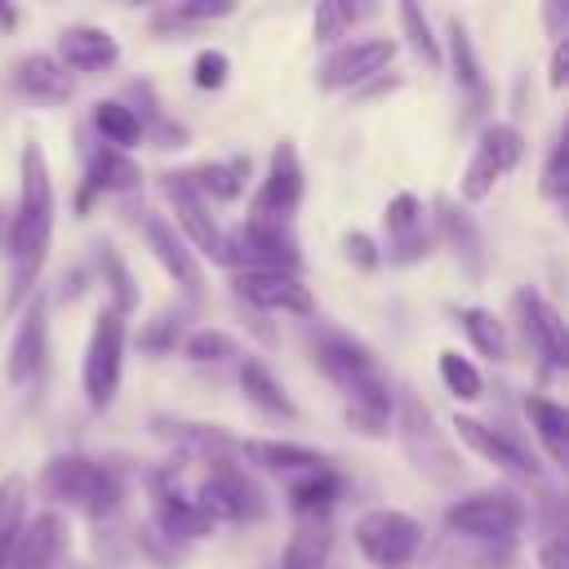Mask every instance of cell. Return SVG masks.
I'll use <instances>...</instances> for the list:
<instances>
[{"instance_id":"1","label":"cell","mask_w":569,"mask_h":569,"mask_svg":"<svg viewBox=\"0 0 569 569\" xmlns=\"http://www.w3.org/2000/svg\"><path fill=\"white\" fill-rule=\"evenodd\" d=\"M49 236H53V178H49V160L40 151V142L22 147V182H18V213H13V231H9V258H13V293L9 302H18L31 280L44 267L49 253Z\"/></svg>"},{"instance_id":"2","label":"cell","mask_w":569,"mask_h":569,"mask_svg":"<svg viewBox=\"0 0 569 569\" xmlns=\"http://www.w3.org/2000/svg\"><path fill=\"white\" fill-rule=\"evenodd\" d=\"M40 489L53 502H71L84 516H107L120 502V480L111 467L84 458V453H58L40 471Z\"/></svg>"},{"instance_id":"3","label":"cell","mask_w":569,"mask_h":569,"mask_svg":"<svg viewBox=\"0 0 569 569\" xmlns=\"http://www.w3.org/2000/svg\"><path fill=\"white\" fill-rule=\"evenodd\" d=\"M120 369H124V316L102 307L93 316V329L84 342V365H80V391L93 413H102L116 400Z\"/></svg>"},{"instance_id":"4","label":"cell","mask_w":569,"mask_h":569,"mask_svg":"<svg viewBox=\"0 0 569 569\" xmlns=\"http://www.w3.org/2000/svg\"><path fill=\"white\" fill-rule=\"evenodd\" d=\"M222 262L244 267V271H289L298 276L302 253L289 227L276 222H240L236 231H222Z\"/></svg>"},{"instance_id":"5","label":"cell","mask_w":569,"mask_h":569,"mask_svg":"<svg viewBox=\"0 0 569 569\" xmlns=\"http://www.w3.org/2000/svg\"><path fill=\"white\" fill-rule=\"evenodd\" d=\"M191 502L204 511L209 525H244V520L262 516V498H258L253 480L227 458H209Z\"/></svg>"},{"instance_id":"6","label":"cell","mask_w":569,"mask_h":569,"mask_svg":"<svg viewBox=\"0 0 569 569\" xmlns=\"http://www.w3.org/2000/svg\"><path fill=\"white\" fill-rule=\"evenodd\" d=\"M356 547L378 569H405L422 547V525L409 511L373 507V511H365L356 520Z\"/></svg>"},{"instance_id":"7","label":"cell","mask_w":569,"mask_h":569,"mask_svg":"<svg viewBox=\"0 0 569 569\" xmlns=\"http://www.w3.org/2000/svg\"><path fill=\"white\" fill-rule=\"evenodd\" d=\"M525 516L529 507L516 489H480L458 498L445 511V525L449 533H462V538H511L525 525Z\"/></svg>"},{"instance_id":"8","label":"cell","mask_w":569,"mask_h":569,"mask_svg":"<svg viewBox=\"0 0 569 569\" xmlns=\"http://www.w3.org/2000/svg\"><path fill=\"white\" fill-rule=\"evenodd\" d=\"M520 156H525L520 129H511V124H485L480 138H476V151H471V160L462 169V200H471V204L485 200L498 187V178H507L520 164Z\"/></svg>"},{"instance_id":"9","label":"cell","mask_w":569,"mask_h":569,"mask_svg":"<svg viewBox=\"0 0 569 569\" xmlns=\"http://www.w3.org/2000/svg\"><path fill=\"white\" fill-rule=\"evenodd\" d=\"M400 440H405V453L413 458V467L422 476H431V480H453L458 476V453L449 449V440L431 422V409L413 391L400 396Z\"/></svg>"},{"instance_id":"10","label":"cell","mask_w":569,"mask_h":569,"mask_svg":"<svg viewBox=\"0 0 569 569\" xmlns=\"http://www.w3.org/2000/svg\"><path fill=\"white\" fill-rule=\"evenodd\" d=\"M302 200V160H298V147L293 142H276L271 151V164H267V178L249 204V218L253 222H276L284 227L289 213L298 209Z\"/></svg>"},{"instance_id":"11","label":"cell","mask_w":569,"mask_h":569,"mask_svg":"<svg viewBox=\"0 0 569 569\" xmlns=\"http://www.w3.org/2000/svg\"><path fill=\"white\" fill-rule=\"evenodd\" d=\"M160 196L169 200V209L178 218V236L191 244V253H204V258L222 262V227L213 222L200 191L182 173H160Z\"/></svg>"},{"instance_id":"12","label":"cell","mask_w":569,"mask_h":569,"mask_svg":"<svg viewBox=\"0 0 569 569\" xmlns=\"http://www.w3.org/2000/svg\"><path fill=\"white\" fill-rule=\"evenodd\" d=\"M236 293L258 311H284V316H311L316 311L311 289L289 271H240Z\"/></svg>"},{"instance_id":"13","label":"cell","mask_w":569,"mask_h":569,"mask_svg":"<svg viewBox=\"0 0 569 569\" xmlns=\"http://www.w3.org/2000/svg\"><path fill=\"white\" fill-rule=\"evenodd\" d=\"M391 58H396V40H387V36L338 44V49L325 58V67H320V89H351V84L378 76Z\"/></svg>"},{"instance_id":"14","label":"cell","mask_w":569,"mask_h":569,"mask_svg":"<svg viewBox=\"0 0 569 569\" xmlns=\"http://www.w3.org/2000/svg\"><path fill=\"white\" fill-rule=\"evenodd\" d=\"M453 431H458V440L467 445V449H476L485 462H493L498 471H507V476H516V480H538V462L511 440V436H502L498 427H485L480 418H453Z\"/></svg>"},{"instance_id":"15","label":"cell","mask_w":569,"mask_h":569,"mask_svg":"<svg viewBox=\"0 0 569 569\" xmlns=\"http://www.w3.org/2000/svg\"><path fill=\"white\" fill-rule=\"evenodd\" d=\"M142 236H147V244H151L156 262L169 271V280H178V289H182L187 298H200L204 276H200V262H196L191 244L178 236V227H173V222H164V218H147V222H142Z\"/></svg>"},{"instance_id":"16","label":"cell","mask_w":569,"mask_h":569,"mask_svg":"<svg viewBox=\"0 0 569 569\" xmlns=\"http://www.w3.org/2000/svg\"><path fill=\"white\" fill-rule=\"evenodd\" d=\"M151 507H156V525H160L169 538H200V533L213 529V525L204 520V511L173 485V471H156V476H151Z\"/></svg>"},{"instance_id":"17","label":"cell","mask_w":569,"mask_h":569,"mask_svg":"<svg viewBox=\"0 0 569 569\" xmlns=\"http://www.w3.org/2000/svg\"><path fill=\"white\" fill-rule=\"evenodd\" d=\"M62 547H67L62 516L58 511H40L31 525H22V533H18L4 569H53V560L62 556Z\"/></svg>"},{"instance_id":"18","label":"cell","mask_w":569,"mask_h":569,"mask_svg":"<svg viewBox=\"0 0 569 569\" xmlns=\"http://www.w3.org/2000/svg\"><path fill=\"white\" fill-rule=\"evenodd\" d=\"M116 58H120V44L102 27L76 22V27H67L58 36V62H62V71H107V67H116Z\"/></svg>"},{"instance_id":"19","label":"cell","mask_w":569,"mask_h":569,"mask_svg":"<svg viewBox=\"0 0 569 569\" xmlns=\"http://www.w3.org/2000/svg\"><path fill=\"white\" fill-rule=\"evenodd\" d=\"M44 347H49V320H44V302L36 298V302L22 311L18 333H13V342H9L4 369H9V382H13V387H22V382H31V378L40 373Z\"/></svg>"},{"instance_id":"20","label":"cell","mask_w":569,"mask_h":569,"mask_svg":"<svg viewBox=\"0 0 569 569\" xmlns=\"http://www.w3.org/2000/svg\"><path fill=\"white\" fill-rule=\"evenodd\" d=\"M13 84L36 102H67L71 98V71H62L49 53H27L13 62Z\"/></svg>"},{"instance_id":"21","label":"cell","mask_w":569,"mask_h":569,"mask_svg":"<svg viewBox=\"0 0 569 569\" xmlns=\"http://www.w3.org/2000/svg\"><path fill=\"white\" fill-rule=\"evenodd\" d=\"M516 307L525 311V333H529V342L547 356V365L551 369H560L565 360H569V347H565V320L538 298V293H516Z\"/></svg>"},{"instance_id":"22","label":"cell","mask_w":569,"mask_h":569,"mask_svg":"<svg viewBox=\"0 0 569 569\" xmlns=\"http://www.w3.org/2000/svg\"><path fill=\"white\" fill-rule=\"evenodd\" d=\"M240 453H244L253 467L289 471V476H307V471H320V467H325V453H316V449H307V445H293V440H244Z\"/></svg>"},{"instance_id":"23","label":"cell","mask_w":569,"mask_h":569,"mask_svg":"<svg viewBox=\"0 0 569 569\" xmlns=\"http://www.w3.org/2000/svg\"><path fill=\"white\" fill-rule=\"evenodd\" d=\"M329 547H333V533H329V520H298L293 533L284 538V551H280V569H325L329 560Z\"/></svg>"},{"instance_id":"24","label":"cell","mask_w":569,"mask_h":569,"mask_svg":"<svg viewBox=\"0 0 569 569\" xmlns=\"http://www.w3.org/2000/svg\"><path fill=\"white\" fill-rule=\"evenodd\" d=\"M338 476L329 471V467H320V471H307V476H298L293 485H289V507H293V516L298 520H325L329 516V507L338 502Z\"/></svg>"},{"instance_id":"25","label":"cell","mask_w":569,"mask_h":569,"mask_svg":"<svg viewBox=\"0 0 569 569\" xmlns=\"http://www.w3.org/2000/svg\"><path fill=\"white\" fill-rule=\"evenodd\" d=\"M525 413H529V422H533L542 449H547L556 462H565V453H569V409L556 405V400H547V396H529V400H525Z\"/></svg>"},{"instance_id":"26","label":"cell","mask_w":569,"mask_h":569,"mask_svg":"<svg viewBox=\"0 0 569 569\" xmlns=\"http://www.w3.org/2000/svg\"><path fill=\"white\" fill-rule=\"evenodd\" d=\"M240 387H244V400H253L262 413H271V418H298L293 400L280 391V382L267 373V365L244 360V365H240Z\"/></svg>"},{"instance_id":"27","label":"cell","mask_w":569,"mask_h":569,"mask_svg":"<svg viewBox=\"0 0 569 569\" xmlns=\"http://www.w3.org/2000/svg\"><path fill=\"white\" fill-rule=\"evenodd\" d=\"M22 525H27V476L13 471L0 480V569L9 565V551L22 533Z\"/></svg>"},{"instance_id":"28","label":"cell","mask_w":569,"mask_h":569,"mask_svg":"<svg viewBox=\"0 0 569 569\" xmlns=\"http://www.w3.org/2000/svg\"><path fill=\"white\" fill-rule=\"evenodd\" d=\"M89 191H129V187H138V164L124 156V151H116V147H98L93 156H89Z\"/></svg>"},{"instance_id":"29","label":"cell","mask_w":569,"mask_h":569,"mask_svg":"<svg viewBox=\"0 0 569 569\" xmlns=\"http://www.w3.org/2000/svg\"><path fill=\"white\" fill-rule=\"evenodd\" d=\"M93 129L102 133V147H116V151H124L142 138V120L133 116V107H124L116 98H102L93 107Z\"/></svg>"},{"instance_id":"30","label":"cell","mask_w":569,"mask_h":569,"mask_svg":"<svg viewBox=\"0 0 569 569\" xmlns=\"http://www.w3.org/2000/svg\"><path fill=\"white\" fill-rule=\"evenodd\" d=\"M156 431L169 436L173 445L191 449V453H213V449H231L227 431L209 427V422H182V418H156Z\"/></svg>"},{"instance_id":"31","label":"cell","mask_w":569,"mask_h":569,"mask_svg":"<svg viewBox=\"0 0 569 569\" xmlns=\"http://www.w3.org/2000/svg\"><path fill=\"white\" fill-rule=\"evenodd\" d=\"M458 325H462V333L471 338V347H476L480 356H489V360H502V356H507L502 325H498V316H489L485 307H462V311H458Z\"/></svg>"},{"instance_id":"32","label":"cell","mask_w":569,"mask_h":569,"mask_svg":"<svg viewBox=\"0 0 569 569\" xmlns=\"http://www.w3.org/2000/svg\"><path fill=\"white\" fill-rule=\"evenodd\" d=\"M436 213H440V231L449 236V244L458 249V258H467V267H471V271H480V236H476L471 218H467V213H458V204H453V200H436Z\"/></svg>"},{"instance_id":"33","label":"cell","mask_w":569,"mask_h":569,"mask_svg":"<svg viewBox=\"0 0 569 569\" xmlns=\"http://www.w3.org/2000/svg\"><path fill=\"white\" fill-rule=\"evenodd\" d=\"M440 382H445L458 400H480V391H485L480 369H476L467 356H458V351H440Z\"/></svg>"},{"instance_id":"34","label":"cell","mask_w":569,"mask_h":569,"mask_svg":"<svg viewBox=\"0 0 569 569\" xmlns=\"http://www.w3.org/2000/svg\"><path fill=\"white\" fill-rule=\"evenodd\" d=\"M182 356L196 360V365H218V360H231L236 356V338L222 333V329H196L182 342Z\"/></svg>"},{"instance_id":"35","label":"cell","mask_w":569,"mask_h":569,"mask_svg":"<svg viewBox=\"0 0 569 569\" xmlns=\"http://www.w3.org/2000/svg\"><path fill=\"white\" fill-rule=\"evenodd\" d=\"M244 173H249V160H244V156H236L231 164H204V169H196V178H200L204 187H213V196H218V200L240 196ZM196 178H191V182H196Z\"/></svg>"},{"instance_id":"36","label":"cell","mask_w":569,"mask_h":569,"mask_svg":"<svg viewBox=\"0 0 569 569\" xmlns=\"http://www.w3.org/2000/svg\"><path fill=\"white\" fill-rule=\"evenodd\" d=\"M418 209H422V204H418V196H409V191H400V196L387 204L382 222H387V231H391V244H400V240H409V236L422 231V213H418Z\"/></svg>"},{"instance_id":"37","label":"cell","mask_w":569,"mask_h":569,"mask_svg":"<svg viewBox=\"0 0 569 569\" xmlns=\"http://www.w3.org/2000/svg\"><path fill=\"white\" fill-rule=\"evenodd\" d=\"M396 13H400V22H405V36H409V44L418 49V58H427V67H436V62H440V44H436V36H431L427 13H422L418 4H400Z\"/></svg>"},{"instance_id":"38","label":"cell","mask_w":569,"mask_h":569,"mask_svg":"<svg viewBox=\"0 0 569 569\" xmlns=\"http://www.w3.org/2000/svg\"><path fill=\"white\" fill-rule=\"evenodd\" d=\"M449 44H453V76H458V84H476L480 80V67H476V53H471V36H467V27L453 18L449 22Z\"/></svg>"},{"instance_id":"39","label":"cell","mask_w":569,"mask_h":569,"mask_svg":"<svg viewBox=\"0 0 569 569\" xmlns=\"http://www.w3.org/2000/svg\"><path fill=\"white\" fill-rule=\"evenodd\" d=\"M227 71H231V62H227L222 49H200L196 62H191V80L200 89H222L227 84Z\"/></svg>"},{"instance_id":"40","label":"cell","mask_w":569,"mask_h":569,"mask_svg":"<svg viewBox=\"0 0 569 569\" xmlns=\"http://www.w3.org/2000/svg\"><path fill=\"white\" fill-rule=\"evenodd\" d=\"M565 191H569V151H565V142L556 138V147H551V156H547V169H542V196L565 200Z\"/></svg>"},{"instance_id":"41","label":"cell","mask_w":569,"mask_h":569,"mask_svg":"<svg viewBox=\"0 0 569 569\" xmlns=\"http://www.w3.org/2000/svg\"><path fill=\"white\" fill-rule=\"evenodd\" d=\"M98 258H102V271L111 276V293H116V307H111V311H120V316H124V311H133V302H138V298H133V284H129L124 262H120L107 244H102V253H98Z\"/></svg>"},{"instance_id":"42","label":"cell","mask_w":569,"mask_h":569,"mask_svg":"<svg viewBox=\"0 0 569 569\" xmlns=\"http://www.w3.org/2000/svg\"><path fill=\"white\" fill-rule=\"evenodd\" d=\"M351 18H356L351 4H333V0H325V4L316 9V40H338V36L347 31Z\"/></svg>"},{"instance_id":"43","label":"cell","mask_w":569,"mask_h":569,"mask_svg":"<svg viewBox=\"0 0 569 569\" xmlns=\"http://www.w3.org/2000/svg\"><path fill=\"white\" fill-rule=\"evenodd\" d=\"M236 13V4H213V0H200V4H173L169 13H164V22H209V18H231Z\"/></svg>"},{"instance_id":"44","label":"cell","mask_w":569,"mask_h":569,"mask_svg":"<svg viewBox=\"0 0 569 569\" xmlns=\"http://www.w3.org/2000/svg\"><path fill=\"white\" fill-rule=\"evenodd\" d=\"M538 565H542V569H569V542H565V533H551V538L538 547Z\"/></svg>"},{"instance_id":"45","label":"cell","mask_w":569,"mask_h":569,"mask_svg":"<svg viewBox=\"0 0 569 569\" xmlns=\"http://www.w3.org/2000/svg\"><path fill=\"white\" fill-rule=\"evenodd\" d=\"M342 244H347V258H351V262H360V267H373V262H378V253H373V240H369V236H360V231H356V236H347Z\"/></svg>"},{"instance_id":"46","label":"cell","mask_w":569,"mask_h":569,"mask_svg":"<svg viewBox=\"0 0 569 569\" xmlns=\"http://www.w3.org/2000/svg\"><path fill=\"white\" fill-rule=\"evenodd\" d=\"M565 67H569V44L565 40H556V49H551V89H565Z\"/></svg>"}]
</instances>
